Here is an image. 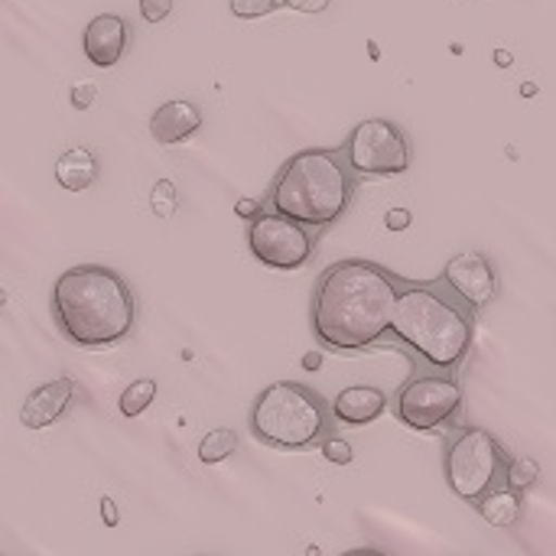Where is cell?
Masks as SVG:
<instances>
[{"mask_svg": "<svg viewBox=\"0 0 556 556\" xmlns=\"http://www.w3.org/2000/svg\"><path fill=\"white\" fill-rule=\"evenodd\" d=\"M401 277L352 257L323 270L313 293V332L323 349L365 352L391 332Z\"/></svg>", "mask_w": 556, "mask_h": 556, "instance_id": "cell-1", "label": "cell"}, {"mask_svg": "<svg viewBox=\"0 0 556 556\" xmlns=\"http://www.w3.org/2000/svg\"><path fill=\"white\" fill-rule=\"evenodd\" d=\"M52 319L65 342L101 352L130 336L137 300L130 283L104 264H78L52 283Z\"/></svg>", "mask_w": 556, "mask_h": 556, "instance_id": "cell-2", "label": "cell"}, {"mask_svg": "<svg viewBox=\"0 0 556 556\" xmlns=\"http://www.w3.org/2000/svg\"><path fill=\"white\" fill-rule=\"evenodd\" d=\"M472 313L476 309L443 277L424 283L401 280L391 336L430 371L453 375L472 349Z\"/></svg>", "mask_w": 556, "mask_h": 556, "instance_id": "cell-3", "label": "cell"}, {"mask_svg": "<svg viewBox=\"0 0 556 556\" xmlns=\"http://www.w3.org/2000/svg\"><path fill=\"white\" fill-rule=\"evenodd\" d=\"M355 176L345 150H300L277 173L267 208L309 228H329L345 215L355 195Z\"/></svg>", "mask_w": 556, "mask_h": 556, "instance_id": "cell-4", "label": "cell"}, {"mask_svg": "<svg viewBox=\"0 0 556 556\" xmlns=\"http://www.w3.org/2000/svg\"><path fill=\"white\" fill-rule=\"evenodd\" d=\"M329 410L332 407H326L319 391L296 381H277L257 394L251 407V433L274 450H309L326 440Z\"/></svg>", "mask_w": 556, "mask_h": 556, "instance_id": "cell-5", "label": "cell"}, {"mask_svg": "<svg viewBox=\"0 0 556 556\" xmlns=\"http://www.w3.org/2000/svg\"><path fill=\"white\" fill-rule=\"evenodd\" d=\"M508 463L511 456L502 450V443L489 430L466 427L446 446V459H443L446 485L453 489L456 498L476 505L485 492L505 485Z\"/></svg>", "mask_w": 556, "mask_h": 556, "instance_id": "cell-6", "label": "cell"}, {"mask_svg": "<svg viewBox=\"0 0 556 556\" xmlns=\"http://www.w3.org/2000/svg\"><path fill=\"white\" fill-rule=\"evenodd\" d=\"M463 407V388L453 375H414L394 397V417L417 433L446 430Z\"/></svg>", "mask_w": 556, "mask_h": 556, "instance_id": "cell-7", "label": "cell"}, {"mask_svg": "<svg viewBox=\"0 0 556 556\" xmlns=\"http://www.w3.org/2000/svg\"><path fill=\"white\" fill-rule=\"evenodd\" d=\"M349 166L358 176H401L410 169V140L388 117H368L352 127L342 143Z\"/></svg>", "mask_w": 556, "mask_h": 556, "instance_id": "cell-8", "label": "cell"}, {"mask_svg": "<svg viewBox=\"0 0 556 556\" xmlns=\"http://www.w3.org/2000/svg\"><path fill=\"white\" fill-rule=\"evenodd\" d=\"M316 228L280 215V212H261L248 228V248L251 254L270 267V270H300L316 254Z\"/></svg>", "mask_w": 556, "mask_h": 556, "instance_id": "cell-9", "label": "cell"}, {"mask_svg": "<svg viewBox=\"0 0 556 556\" xmlns=\"http://www.w3.org/2000/svg\"><path fill=\"white\" fill-rule=\"evenodd\" d=\"M443 280L472 306L485 309L498 296V270L482 251H459L443 267Z\"/></svg>", "mask_w": 556, "mask_h": 556, "instance_id": "cell-10", "label": "cell"}, {"mask_svg": "<svg viewBox=\"0 0 556 556\" xmlns=\"http://www.w3.org/2000/svg\"><path fill=\"white\" fill-rule=\"evenodd\" d=\"M75 401V381L72 378H55L39 384L33 394H26L23 407H20V424L26 430H46L55 420L65 417V410Z\"/></svg>", "mask_w": 556, "mask_h": 556, "instance_id": "cell-11", "label": "cell"}, {"mask_svg": "<svg viewBox=\"0 0 556 556\" xmlns=\"http://www.w3.org/2000/svg\"><path fill=\"white\" fill-rule=\"evenodd\" d=\"M127 20L117 13H101L85 26V55L91 65L98 68H111L121 62L124 49H127Z\"/></svg>", "mask_w": 556, "mask_h": 556, "instance_id": "cell-12", "label": "cell"}, {"mask_svg": "<svg viewBox=\"0 0 556 556\" xmlns=\"http://www.w3.org/2000/svg\"><path fill=\"white\" fill-rule=\"evenodd\" d=\"M202 127V111L192 104V101H166L153 111L150 117V134L156 143L163 147H176V143H186L195 130Z\"/></svg>", "mask_w": 556, "mask_h": 556, "instance_id": "cell-13", "label": "cell"}, {"mask_svg": "<svg viewBox=\"0 0 556 556\" xmlns=\"http://www.w3.org/2000/svg\"><path fill=\"white\" fill-rule=\"evenodd\" d=\"M384 410H388V394L371 384H352V388L339 391L332 401V414L349 427H368Z\"/></svg>", "mask_w": 556, "mask_h": 556, "instance_id": "cell-14", "label": "cell"}, {"mask_svg": "<svg viewBox=\"0 0 556 556\" xmlns=\"http://www.w3.org/2000/svg\"><path fill=\"white\" fill-rule=\"evenodd\" d=\"M521 495L525 492H515L511 485H498V489L485 492L476 502V511L492 528H515L521 521V515H525V498Z\"/></svg>", "mask_w": 556, "mask_h": 556, "instance_id": "cell-15", "label": "cell"}, {"mask_svg": "<svg viewBox=\"0 0 556 556\" xmlns=\"http://www.w3.org/2000/svg\"><path fill=\"white\" fill-rule=\"evenodd\" d=\"M98 176V160L88 147H68L55 163V182L68 192H85Z\"/></svg>", "mask_w": 556, "mask_h": 556, "instance_id": "cell-16", "label": "cell"}, {"mask_svg": "<svg viewBox=\"0 0 556 556\" xmlns=\"http://www.w3.org/2000/svg\"><path fill=\"white\" fill-rule=\"evenodd\" d=\"M238 453V433L228 430V427H218V430H208L199 443V459L205 466H218L225 459H231Z\"/></svg>", "mask_w": 556, "mask_h": 556, "instance_id": "cell-17", "label": "cell"}, {"mask_svg": "<svg viewBox=\"0 0 556 556\" xmlns=\"http://www.w3.org/2000/svg\"><path fill=\"white\" fill-rule=\"evenodd\" d=\"M153 401H156V381H153V378H140V381H134V384L121 394L117 407H121V414H124L127 420H134V417L147 414Z\"/></svg>", "mask_w": 556, "mask_h": 556, "instance_id": "cell-18", "label": "cell"}, {"mask_svg": "<svg viewBox=\"0 0 556 556\" xmlns=\"http://www.w3.org/2000/svg\"><path fill=\"white\" fill-rule=\"evenodd\" d=\"M541 479V466L528 456H515L508 463V476H505V485H511L515 492H528L534 482Z\"/></svg>", "mask_w": 556, "mask_h": 556, "instance_id": "cell-19", "label": "cell"}, {"mask_svg": "<svg viewBox=\"0 0 556 556\" xmlns=\"http://www.w3.org/2000/svg\"><path fill=\"white\" fill-rule=\"evenodd\" d=\"M319 446H323V456H326V463H332V466H349V463L355 459L352 446H349L345 440H339V437H326Z\"/></svg>", "mask_w": 556, "mask_h": 556, "instance_id": "cell-20", "label": "cell"}, {"mask_svg": "<svg viewBox=\"0 0 556 556\" xmlns=\"http://www.w3.org/2000/svg\"><path fill=\"white\" fill-rule=\"evenodd\" d=\"M274 7H277V0H231V13L241 20L267 16V13H274Z\"/></svg>", "mask_w": 556, "mask_h": 556, "instance_id": "cell-21", "label": "cell"}, {"mask_svg": "<svg viewBox=\"0 0 556 556\" xmlns=\"http://www.w3.org/2000/svg\"><path fill=\"white\" fill-rule=\"evenodd\" d=\"M153 212L156 215H163V218H169L173 215V208H176V189H173V182L169 179H163V182H156V189H153Z\"/></svg>", "mask_w": 556, "mask_h": 556, "instance_id": "cell-22", "label": "cell"}, {"mask_svg": "<svg viewBox=\"0 0 556 556\" xmlns=\"http://www.w3.org/2000/svg\"><path fill=\"white\" fill-rule=\"evenodd\" d=\"M173 10V0H140V13L147 23H163Z\"/></svg>", "mask_w": 556, "mask_h": 556, "instance_id": "cell-23", "label": "cell"}, {"mask_svg": "<svg viewBox=\"0 0 556 556\" xmlns=\"http://www.w3.org/2000/svg\"><path fill=\"white\" fill-rule=\"evenodd\" d=\"M94 94H98V85H94V81H78V85L72 88V108L88 111V108L94 104Z\"/></svg>", "mask_w": 556, "mask_h": 556, "instance_id": "cell-24", "label": "cell"}, {"mask_svg": "<svg viewBox=\"0 0 556 556\" xmlns=\"http://www.w3.org/2000/svg\"><path fill=\"white\" fill-rule=\"evenodd\" d=\"M384 225H388L391 231H404V228H410V212H407V208H391V212L384 215Z\"/></svg>", "mask_w": 556, "mask_h": 556, "instance_id": "cell-25", "label": "cell"}, {"mask_svg": "<svg viewBox=\"0 0 556 556\" xmlns=\"http://www.w3.org/2000/svg\"><path fill=\"white\" fill-rule=\"evenodd\" d=\"M283 3L296 13H323L329 7V0H283Z\"/></svg>", "mask_w": 556, "mask_h": 556, "instance_id": "cell-26", "label": "cell"}, {"mask_svg": "<svg viewBox=\"0 0 556 556\" xmlns=\"http://www.w3.org/2000/svg\"><path fill=\"white\" fill-rule=\"evenodd\" d=\"M235 212H238V218H251V222H254L264 208H261V202H254V199H238Z\"/></svg>", "mask_w": 556, "mask_h": 556, "instance_id": "cell-27", "label": "cell"}, {"mask_svg": "<svg viewBox=\"0 0 556 556\" xmlns=\"http://www.w3.org/2000/svg\"><path fill=\"white\" fill-rule=\"evenodd\" d=\"M101 518H104V525H117V508H114V502L111 498H101Z\"/></svg>", "mask_w": 556, "mask_h": 556, "instance_id": "cell-28", "label": "cell"}, {"mask_svg": "<svg viewBox=\"0 0 556 556\" xmlns=\"http://www.w3.org/2000/svg\"><path fill=\"white\" fill-rule=\"evenodd\" d=\"M323 365V352H309V355H303V368L306 371H316Z\"/></svg>", "mask_w": 556, "mask_h": 556, "instance_id": "cell-29", "label": "cell"}, {"mask_svg": "<svg viewBox=\"0 0 556 556\" xmlns=\"http://www.w3.org/2000/svg\"><path fill=\"white\" fill-rule=\"evenodd\" d=\"M495 59H498V65H502V68H508V65H511V52H505V49H498V52H495Z\"/></svg>", "mask_w": 556, "mask_h": 556, "instance_id": "cell-30", "label": "cell"}, {"mask_svg": "<svg viewBox=\"0 0 556 556\" xmlns=\"http://www.w3.org/2000/svg\"><path fill=\"white\" fill-rule=\"evenodd\" d=\"M525 94H528V98H534V94H538V85H534V81H528V85H525Z\"/></svg>", "mask_w": 556, "mask_h": 556, "instance_id": "cell-31", "label": "cell"}]
</instances>
